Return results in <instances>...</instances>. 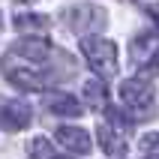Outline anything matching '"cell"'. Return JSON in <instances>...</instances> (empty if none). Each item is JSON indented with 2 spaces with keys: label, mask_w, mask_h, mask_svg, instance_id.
Here are the masks:
<instances>
[{
  "label": "cell",
  "mask_w": 159,
  "mask_h": 159,
  "mask_svg": "<svg viewBox=\"0 0 159 159\" xmlns=\"http://www.w3.org/2000/svg\"><path fill=\"white\" fill-rule=\"evenodd\" d=\"M30 120H33V108L21 99H9L0 105V129L3 132H21L30 126Z\"/></svg>",
  "instance_id": "277c9868"
},
{
  "label": "cell",
  "mask_w": 159,
  "mask_h": 159,
  "mask_svg": "<svg viewBox=\"0 0 159 159\" xmlns=\"http://www.w3.org/2000/svg\"><path fill=\"white\" fill-rule=\"evenodd\" d=\"M81 96H84V102H87L90 108H102V105H105V84H102V78H90V81H84Z\"/></svg>",
  "instance_id": "8fae6325"
},
{
  "label": "cell",
  "mask_w": 159,
  "mask_h": 159,
  "mask_svg": "<svg viewBox=\"0 0 159 159\" xmlns=\"http://www.w3.org/2000/svg\"><path fill=\"white\" fill-rule=\"evenodd\" d=\"M81 54L99 78H114L117 75V45L105 36H81Z\"/></svg>",
  "instance_id": "6da1fadb"
},
{
  "label": "cell",
  "mask_w": 159,
  "mask_h": 159,
  "mask_svg": "<svg viewBox=\"0 0 159 159\" xmlns=\"http://www.w3.org/2000/svg\"><path fill=\"white\" fill-rule=\"evenodd\" d=\"M3 75L18 90H45L48 87V75L42 72V66L24 60V57H18L12 51L3 57Z\"/></svg>",
  "instance_id": "7a4b0ae2"
},
{
  "label": "cell",
  "mask_w": 159,
  "mask_h": 159,
  "mask_svg": "<svg viewBox=\"0 0 159 159\" xmlns=\"http://www.w3.org/2000/svg\"><path fill=\"white\" fill-rule=\"evenodd\" d=\"M18 3H33V0H18Z\"/></svg>",
  "instance_id": "9a60e30c"
},
{
  "label": "cell",
  "mask_w": 159,
  "mask_h": 159,
  "mask_svg": "<svg viewBox=\"0 0 159 159\" xmlns=\"http://www.w3.org/2000/svg\"><path fill=\"white\" fill-rule=\"evenodd\" d=\"M15 27L21 33L36 36V33H45V30L51 27V18L48 15H36V12H18L15 15Z\"/></svg>",
  "instance_id": "30bf717a"
},
{
  "label": "cell",
  "mask_w": 159,
  "mask_h": 159,
  "mask_svg": "<svg viewBox=\"0 0 159 159\" xmlns=\"http://www.w3.org/2000/svg\"><path fill=\"white\" fill-rule=\"evenodd\" d=\"M147 12H150V18L159 24V3H150V6H147Z\"/></svg>",
  "instance_id": "5bb4252c"
},
{
  "label": "cell",
  "mask_w": 159,
  "mask_h": 159,
  "mask_svg": "<svg viewBox=\"0 0 159 159\" xmlns=\"http://www.w3.org/2000/svg\"><path fill=\"white\" fill-rule=\"evenodd\" d=\"M150 159H153V156H150Z\"/></svg>",
  "instance_id": "ac0fdd59"
},
{
  "label": "cell",
  "mask_w": 159,
  "mask_h": 159,
  "mask_svg": "<svg viewBox=\"0 0 159 159\" xmlns=\"http://www.w3.org/2000/svg\"><path fill=\"white\" fill-rule=\"evenodd\" d=\"M63 21H66V27H69L72 33H99L102 27H105V9L102 6H93V3H78V6H69L66 12H63Z\"/></svg>",
  "instance_id": "3957f363"
},
{
  "label": "cell",
  "mask_w": 159,
  "mask_h": 159,
  "mask_svg": "<svg viewBox=\"0 0 159 159\" xmlns=\"http://www.w3.org/2000/svg\"><path fill=\"white\" fill-rule=\"evenodd\" d=\"M27 156L30 159H54V144L45 135H33L27 141Z\"/></svg>",
  "instance_id": "7c38bea8"
},
{
  "label": "cell",
  "mask_w": 159,
  "mask_h": 159,
  "mask_svg": "<svg viewBox=\"0 0 159 159\" xmlns=\"http://www.w3.org/2000/svg\"><path fill=\"white\" fill-rule=\"evenodd\" d=\"M57 159H69V156H57Z\"/></svg>",
  "instance_id": "2e32d148"
},
{
  "label": "cell",
  "mask_w": 159,
  "mask_h": 159,
  "mask_svg": "<svg viewBox=\"0 0 159 159\" xmlns=\"http://www.w3.org/2000/svg\"><path fill=\"white\" fill-rule=\"evenodd\" d=\"M45 108L57 117H78L81 114V102L69 93H48L45 96Z\"/></svg>",
  "instance_id": "9c48e42d"
},
{
  "label": "cell",
  "mask_w": 159,
  "mask_h": 159,
  "mask_svg": "<svg viewBox=\"0 0 159 159\" xmlns=\"http://www.w3.org/2000/svg\"><path fill=\"white\" fill-rule=\"evenodd\" d=\"M138 147H141V153H144V156L159 159V132H147V135H141Z\"/></svg>",
  "instance_id": "4fadbf2b"
},
{
  "label": "cell",
  "mask_w": 159,
  "mask_h": 159,
  "mask_svg": "<svg viewBox=\"0 0 159 159\" xmlns=\"http://www.w3.org/2000/svg\"><path fill=\"white\" fill-rule=\"evenodd\" d=\"M120 102L132 111H147L153 105V87L144 78H126L120 84Z\"/></svg>",
  "instance_id": "5b68a950"
},
{
  "label": "cell",
  "mask_w": 159,
  "mask_h": 159,
  "mask_svg": "<svg viewBox=\"0 0 159 159\" xmlns=\"http://www.w3.org/2000/svg\"><path fill=\"white\" fill-rule=\"evenodd\" d=\"M12 54H18V57H24L30 63H45L51 57V45L42 36H30V39H21L18 45H12Z\"/></svg>",
  "instance_id": "52a82bcc"
},
{
  "label": "cell",
  "mask_w": 159,
  "mask_h": 159,
  "mask_svg": "<svg viewBox=\"0 0 159 159\" xmlns=\"http://www.w3.org/2000/svg\"><path fill=\"white\" fill-rule=\"evenodd\" d=\"M96 135H99V147H102L108 156H123L126 153V135H123V129H117L114 123H99Z\"/></svg>",
  "instance_id": "ba28073f"
},
{
  "label": "cell",
  "mask_w": 159,
  "mask_h": 159,
  "mask_svg": "<svg viewBox=\"0 0 159 159\" xmlns=\"http://www.w3.org/2000/svg\"><path fill=\"white\" fill-rule=\"evenodd\" d=\"M54 138L72 153H90V147H93L90 132L81 129V126H57V129H54Z\"/></svg>",
  "instance_id": "8992f818"
},
{
  "label": "cell",
  "mask_w": 159,
  "mask_h": 159,
  "mask_svg": "<svg viewBox=\"0 0 159 159\" xmlns=\"http://www.w3.org/2000/svg\"><path fill=\"white\" fill-rule=\"evenodd\" d=\"M0 24H3V15H0Z\"/></svg>",
  "instance_id": "e0dca14e"
}]
</instances>
